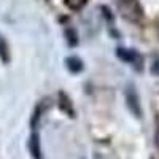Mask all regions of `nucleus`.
<instances>
[{"label":"nucleus","mask_w":159,"mask_h":159,"mask_svg":"<svg viewBox=\"0 0 159 159\" xmlns=\"http://www.w3.org/2000/svg\"><path fill=\"white\" fill-rule=\"evenodd\" d=\"M118 8L121 15L132 22H139L143 18V10L139 0H118Z\"/></svg>","instance_id":"f257e3e1"},{"label":"nucleus","mask_w":159,"mask_h":159,"mask_svg":"<svg viewBox=\"0 0 159 159\" xmlns=\"http://www.w3.org/2000/svg\"><path fill=\"white\" fill-rule=\"evenodd\" d=\"M126 103H127V108L132 111L135 118H140L142 116V108H140V99H139V94L134 88V84H129L126 88Z\"/></svg>","instance_id":"f03ea898"},{"label":"nucleus","mask_w":159,"mask_h":159,"mask_svg":"<svg viewBox=\"0 0 159 159\" xmlns=\"http://www.w3.org/2000/svg\"><path fill=\"white\" fill-rule=\"evenodd\" d=\"M116 54H118V57L121 59V61H124V62H127V64H134L135 67H139L137 62L142 64V57L137 54L134 49H123V48H118Z\"/></svg>","instance_id":"7ed1b4c3"},{"label":"nucleus","mask_w":159,"mask_h":159,"mask_svg":"<svg viewBox=\"0 0 159 159\" xmlns=\"http://www.w3.org/2000/svg\"><path fill=\"white\" fill-rule=\"evenodd\" d=\"M29 151L32 154L34 159H43V154H42V148H40V139L37 134H32L30 135V140H29Z\"/></svg>","instance_id":"20e7f679"},{"label":"nucleus","mask_w":159,"mask_h":159,"mask_svg":"<svg viewBox=\"0 0 159 159\" xmlns=\"http://www.w3.org/2000/svg\"><path fill=\"white\" fill-rule=\"evenodd\" d=\"M48 107H49V99H43L42 102H38L37 108H35V111H34V116H32V121H30L32 127L37 124V121H38V119L43 116V113L48 110Z\"/></svg>","instance_id":"39448f33"},{"label":"nucleus","mask_w":159,"mask_h":159,"mask_svg":"<svg viewBox=\"0 0 159 159\" xmlns=\"http://www.w3.org/2000/svg\"><path fill=\"white\" fill-rule=\"evenodd\" d=\"M65 65H67V69H69L72 73H78V72L83 70V62H81V59H78V57H75V56L67 57V61H65Z\"/></svg>","instance_id":"423d86ee"},{"label":"nucleus","mask_w":159,"mask_h":159,"mask_svg":"<svg viewBox=\"0 0 159 159\" xmlns=\"http://www.w3.org/2000/svg\"><path fill=\"white\" fill-rule=\"evenodd\" d=\"M59 100H61V108H62L64 111H67L69 116H75L73 105H72L70 99L67 97V94H64V92H59Z\"/></svg>","instance_id":"0eeeda50"},{"label":"nucleus","mask_w":159,"mask_h":159,"mask_svg":"<svg viewBox=\"0 0 159 159\" xmlns=\"http://www.w3.org/2000/svg\"><path fill=\"white\" fill-rule=\"evenodd\" d=\"M0 59H2L5 64L10 62V48H8L7 40L2 35H0Z\"/></svg>","instance_id":"6e6552de"},{"label":"nucleus","mask_w":159,"mask_h":159,"mask_svg":"<svg viewBox=\"0 0 159 159\" xmlns=\"http://www.w3.org/2000/svg\"><path fill=\"white\" fill-rule=\"evenodd\" d=\"M86 2L88 0H65V5L72 10H80L86 5Z\"/></svg>","instance_id":"1a4fd4ad"},{"label":"nucleus","mask_w":159,"mask_h":159,"mask_svg":"<svg viewBox=\"0 0 159 159\" xmlns=\"http://www.w3.org/2000/svg\"><path fill=\"white\" fill-rule=\"evenodd\" d=\"M151 72H153L154 75L159 76V57L154 59V62H153V65H151Z\"/></svg>","instance_id":"9d476101"},{"label":"nucleus","mask_w":159,"mask_h":159,"mask_svg":"<svg viewBox=\"0 0 159 159\" xmlns=\"http://www.w3.org/2000/svg\"><path fill=\"white\" fill-rule=\"evenodd\" d=\"M67 35H69V43H70V45H72V46H73V45H75V43H76V40H75V38H76V37H75V35H73V32H72V30H70V29H69V30H67Z\"/></svg>","instance_id":"9b49d317"},{"label":"nucleus","mask_w":159,"mask_h":159,"mask_svg":"<svg viewBox=\"0 0 159 159\" xmlns=\"http://www.w3.org/2000/svg\"><path fill=\"white\" fill-rule=\"evenodd\" d=\"M154 142H156V147L159 148V127L156 129V134H154Z\"/></svg>","instance_id":"f8f14e48"}]
</instances>
